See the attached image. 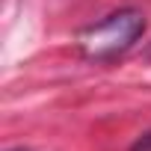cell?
Masks as SVG:
<instances>
[{
  "label": "cell",
  "instance_id": "7a4b0ae2",
  "mask_svg": "<svg viewBox=\"0 0 151 151\" xmlns=\"http://www.w3.org/2000/svg\"><path fill=\"white\" fill-rule=\"evenodd\" d=\"M130 151H151V130H145L142 136H136V142L130 145Z\"/></svg>",
  "mask_w": 151,
  "mask_h": 151
},
{
  "label": "cell",
  "instance_id": "6da1fadb",
  "mask_svg": "<svg viewBox=\"0 0 151 151\" xmlns=\"http://www.w3.org/2000/svg\"><path fill=\"white\" fill-rule=\"evenodd\" d=\"M142 33H145L142 12L122 9V12H113L104 21L86 27L77 36V45H80V53L86 59H98L101 62V59H113V56L124 53Z\"/></svg>",
  "mask_w": 151,
  "mask_h": 151
}]
</instances>
